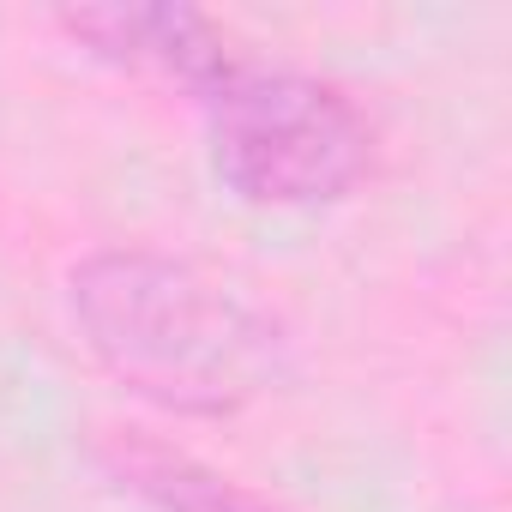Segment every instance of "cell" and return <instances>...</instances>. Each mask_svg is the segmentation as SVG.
I'll list each match as a JSON object with an SVG mask.
<instances>
[{"mask_svg":"<svg viewBox=\"0 0 512 512\" xmlns=\"http://www.w3.org/2000/svg\"><path fill=\"white\" fill-rule=\"evenodd\" d=\"M205 151L217 181L260 211L338 205L374 169V121L362 103L302 67L235 61L205 97Z\"/></svg>","mask_w":512,"mask_h":512,"instance_id":"obj_2","label":"cell"},{"mask_svg":"<svg viewBox=\"0 0 512 512\" xmlns=\"http://www.w3.org/2000/svg\"><path fill=\"white\" fill-rule=\"evenodd\" d=\"M85 356L139 404L223 422L284 392L296 350L284 320L235 278L163 247H97L67 272Z\"/></svg>","mask_w":512,"mask_h":512,"instance_id":"obj_1","label":"cell"},{"mask_svg":"<svg viewBox=\"0 0 512 512\" xmlns=\"http://www.w3.org/2000/svg\"><path fill=\"white\" fill-rule=\"evenodd\" d=\"M109 470L121 476V488H133L145 500V512H272L253 494H241L229 476H217L199 458L169 452L157 440H115Z\"/></svg>","mask_w":512,"mask_h":512,"instance_id":"obj_4","label":"cell"},{"mask_svg":"<svg viewBox=\"0 0 512 512\" xmlns=\"http://www.w3.org/2000/svg\"><path fill=\"white\" fill-rule=\"evenodd\" d=\"M55 25L97 61L157 79V85H181L193 97H205L235 61V37L181 0H103V7H61Z\"/></svg>","mask_w":512,"mask_h":512,"instance_id":"obj_3","label":"cell"}]
</instances>
